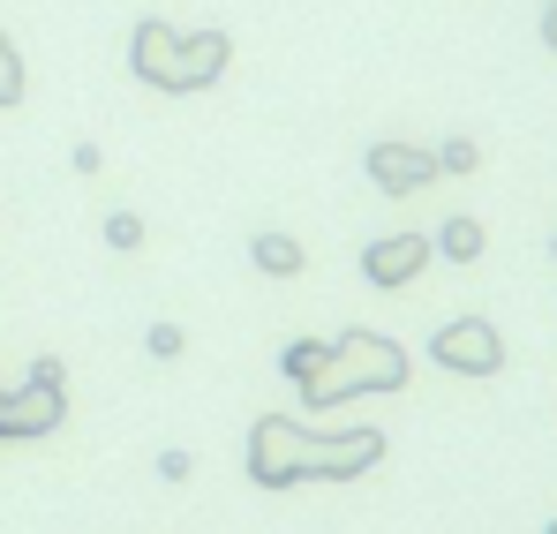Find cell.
I'll return each instance as SVG.
<instances>
[{"mask_svg": "<svg viewBox=\"0 0 557 534\" xmlns=\"http://www.w3.org/2000/svg\"><path fill=\"white\" fill-rule=\"evenodd\" d=\"M399 384H407V355H399V339H384V332H339V339H332V361L301 384V399H309V407H339V399L399 392Z\"/></svg>", "mask_w": 557, "mask_h": 534, "instance_id": "obj_2", "label": "cell"}, {"mask_svg": "<svg viewBox=\"0 0 557 534\" xmlns=\"http://www.w3.org/2000/svg\"><path fill=\"white\" fill-rule=\"evenodd\" d=\"M550 249H557V241H550Z\"/></svg>", "mask_w": 557, "mask_h": 534, "instance_id": "obj_20", "label": "cell"}, {"mask_svg": "<svg viewBox=\"0 0 557 534\" xmlns=\"http://www.w3.org/2000/svg\"><path fill=\"white\" fill-rule=\"evenodd\" d=\"M249 264L264 271V278H301L309 271V249L294 234H249Z\"/></svg>", "mask_w": 557, "mask_h": 534, "instance_id": "obj_9", "label": "cell"}, {"mask_svg": "<svg viewBox=\"0 0 557 534\" xmlns=\"http://www.w3.org/2000/svg\"><path fill=\"white\" fill-rule=\"evenodd\" d=\"M370 188L384 196H414V188H430L437 181V151H422V144H370Z\"/></svg>", "mask_w": 557, "mask_h": 534, "instance_id": "obj_7", "label": "cell"}, {"mask_svg": "<svg viewBox=\"0 0 557 534\" xmlns=\"http://www.w3.org/2000/svg\"><path fill=\"white\" fill-rule=\"evenodd\" d=\"M474 166H482L474 136H445V144H437V174H474Z\"/></svg>", "mask_w": 557, "mask_h": 534, "instance_id": "obj_15", "label": "cell"}, {"mask_svg": "<svg viewBox=\"0 0 557 534\" xmlns=\"http://www.w3.org/2000/svg\"><path fill=\"white\" fill-rule=\"evenodd\" d=\"M61 414H69V376H61V361H30L23 392H8V399H0V445L53 437V430H61Z\"/></svg>", "mask_w": 557, "mask_h": 534, "instance_id": "obj_3", "label": "cell"}, {"mask_svg": "<svg viewBox=\"0 0 557 534\" xmlns=\"http://www.w3.org/2000/svg\"><path fill=\"white\" fill-rule=\"evenodd\" d=\"M543 46H550V53H557V0H550V8H543Z\"/></svg>", "mask_w": 557, "mask_h": 534, "instance_id": "obj_18", "label": "cell"}, {"mask_svg": "<svg viewBox=\"0 0 557 534\" xmlns=\"http://www.w3.org/2000/svg\"><path fill=\"white\" fill-rule=\"evenodd\" d=\"M543 534H557V520H550V527H543Z\"/></svg>", "mask_w": 557, "mask_h": 534, "instance_id": "obj_19", "label": "cell"}, {"mask_svg": "<svg viewBox=\"0 0 557 534\" xmlns=\"http://www.w3.org/2000/svg\"><path fill=\"white\" fill-rule=\"evenodd\" d=\"M384 459V437L376 430H309L294 414H264L249 430V482L257 489H294V482H355Z\"/></svg>", "mask_w": 557, "mask_h": 534, "instance_id": "obj_1", "label": "cell"}, {"mask_svg": "<svg viewBox=\"0 0 557 534\" xmlns=\"http://www.w3.org/2000/svg\"><path fill=\"white\" fill-rule=\"evenodd\" d=\"M324 361H332V339H294V347L278 355V369H286L294 384H309V376H317Z\"/></svg>", "mask_w": 557, "mask_h": 534, "instance_id": "obj_11", "label": "cell"}, {"mask_svg": "<svg viewBox=\"0 0 557 534\" xmlns=\"http://www.w3.org/2000/svg\"><path fill=\"white\" fill-rule=\"evenodd\" d=\"M128 69H136V84L182 98V30L159 23V15H144V23L128 30Z\"/></svg>", "mask_w": 557, "mask_h": 534, "instance_id": "obj_5", "label": "cell"}, {"mask_svg": "<svg viewBox=\"0 0 557 534\" xmlns=\"http://www.w3.org/2000/svg\"><path fill=\"white\" fill-rule=\"evenodd\" d=\"M144 234H151V226H144L136 211H113V219H106V249H121V257H136V249H144Z\"/></svg>", "mask_w": 557, "mask_h": 534, "instance_id": "obj_13", "label": "cell"}, {"mask_svg": "<svg viewBox=\"0 0 557 534\" xmlns=\"http://www.w3.org/2000/svg\"><path fill=\"white\" fill-rule=\"evenodd\" d=\"M430 249H437L445 264H474V257L490 249V226H482L474 211H453V219L437 226V241H430Z\"/></svg>", "mask_w": 557, "mask_h": 534, "instance_id": "obj_10", "label": "cell"}, {"mask_svg": "<svg viewBox=\"0 0 557 534\" xmlns=\"http://www.w3.org/2000/svg\"><path fill=\"white\" fill-rule=\"evenodd\" d=\"M69 166H76V174L91 181V174H98V166H106V159H98V144H76V151H69Z\"/></svg>", "mask_w": 557, "mask_h": 534, "instance_id": "obj_17", "label": "cell"}, {"mask_svg": "<svg viewBox=\"0 0 557 534\" xmlns=\"http://www.w3.org/2000/svg\"><path fill=\"white\" fill-rule=\"evenodd\" d=\"M0 105H23V53L8 30H0Z\"/></svg>", "mask_w": 557, "mask_h": 534, "instance_id": "obj_14", "label": "cell"}, {"mask_svg": "<svg viewBox=\"0 0 557 534\" xmlns=\"http://www.w3.org/2000/svg\"><path fill=\"white\" fill-rule=\"evenodd\" d=\"M422 271H430V234H376L370 249H362V278L384 286V294L392 286H414Z\"/></svg>", "mask_w": 557, "mask_h": 534, "instance_id": "obj_6", "label": "cell"}, {"mask_svg": "<svg viewBox=\"0 0 557 534\" xmlns=\"http://www.w3.org/2000/svg\"><path fill=\"white\" fill-rule=\"evenodd\" d=\"M430 361L453 369V376H497L505 369V339L490 316H453L437 339H430Z\"/></svg>", "mask_w": 557, "mask_h": 534, "instance_id": "obj_4", "label": "cell"}, {"mask_svg": "<svg viewBox=\"0 0 557 534\" xmlns=\"http://www.w3.org/2000/svg\"><path fill=\"white\" fill-rule=\"evenodd\" d=\"M226 61H234V38H226V30H182V98L203 90V84H219Z\"/></svg>", "mask_w": 557, "mask_h": 534, "instance_id": "obj_8", "label": "cell"}, {"mask_svg": "<svg viewBox=\"0 0 557 534\" xmlns=\"http://www.w3.org/2000/svg\"><path fill=\"white\" fill-rule=\"evenodd\" d=\"M188 474H196V459H188L182 445H166V451H159V482H188Z\"/></svg>", "mask_w": 557, "mask_h": 534, "instance_id": "obj_16", "label": "cell"}, {"mask_svg": "<svg viewBox=\"0 0 557 534\" xmlns=\"http://www.w3.org/2000/svg\"><path fill=\"white\" fill-rule=\"evenodd\" d=\"M144 355H151V361H182L188 355V332L174 324V316H159V324L144 332Z\"/></svg>", "mask_w": 557, "mask_h": 534, "instance_id": "obj_12", "label": "cell"}]
</instances>
